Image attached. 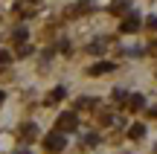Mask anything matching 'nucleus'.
I'll return each instance as SVG.
<instances>
[{"mask_svg": "<svg viewBox=\"0 0 157 154\" xmlns=\"http://www.w3.org/2000/svg\"><path fill=\"white\" fill-rule=\"evenodd\" d=\"M44 148L61 151V148H64V137H61V134H47V137H44Z\"/></svg>", "mask_w": 157, "mask_h": 154, "instance_id": "obj_1", "label": "nucleus"}, {"mask_svg": "<svg viewBox=\"0 0 157 154\" xmlns=\"http://www.w3.org/2000/svg\"><path fill=\"white\" fill-rule=\"evenodd\" d=\"M134 29H140V15H131L128 21H122V32H134Z\"/></svg>", "mask_w": 157, "mask_h": 154, "instance_id": "obj_2", "label": "nucleus"}, {"mask_svg": "<svg viewBox=\"0 0 157 154\" xmlns=\"http://www.w3.org/2000/svg\"><path fill=\"white\" fill-rule=\"evenodd\" d=\"M143 134H146V128H143L140 122H137V125H131V131H128V137H131V140H140Z\"/></svg>", "mask_w": 157, "mask_h": 154, "instance_id": "obj_3", "label": "nucleus"}, {"mask_svg": "<svg viewBox=\"0 0 157 154\" xmlns=\"http://www.w3.org/2000/svg\"><path fill=\"white\" fill-rule=\"evenodd\" d=\"M111 67H113V64H108V61H105V64H96V67H90V73H93V76H99V73H108Z\"/></svg>", "mask_w": 157, "mask_h": 154, "instance_id": "obj_4", "label": "nucleus"}, {"mask_svg": "<svg viewBox=\"0 0 157 154\" xmlns=\"http://www.w3.org/2000/svg\"><path fill=\"white\" fill-rule=\"evenodd\" d=\"M67 125L73 128V125H76V119H73V116H70V114H64L61 119H58V128H67Z\"/></svg>", "mask_w": 157, "mask_h": 154, "instance_id": "obj_5", "label": "nucleus"}, {"mask_svg": "<svg viewBox=\"0 0 157 154\" xmlns=\"http://www.w3.org/2000/svg\"><path fill=\"white\" fill-rule=\"evenodd\" d=\"M143 105H146V99H143V96H131V111H140Z\"/></svg>", "mask_w": 157, "mask_h": 154, "instance_id": "obj_6", "label": "nucleus"}, {"mask_svg": "<svg viewBox=\"0 0 157 154\" xmlns=\"http://www.w3.org/2000/svg\"><path fill=\"white\" fill-rule=\"evenodd\" d=\"M0 64H9V52H0Z\"/></svg>", "mask_w": 157, "mask_h": 154, "instance_id": "obj_7", "label": "nucleus"}, {"mask_svg": "<svg viewBox=\"0 0 157 154\" xmlns=\"http://www.w3.org/2000/svg\"><path fill=\"white\" fill-rule=\"evenodd\" d=\"M148 26H151V29H157V17H148Z\"/></svg>", "mask_w": 157, "mask_h": 154, "instance_id": "obj_8", "label": "nucleus"}, {"mask_svg": "<svg viewBox=\"0 0 157 154\" xmlns=\"http://www.w3.org/2000/svg\"><path fill=\"white\" fill-rule=\"evenodd\" d=\"M0 102H3V90H0Z\"/></svg>", "mask_w": 157, "mask_h": 154, "instance_id": "obj_9", "label": "nucleus"}]
</instances>
